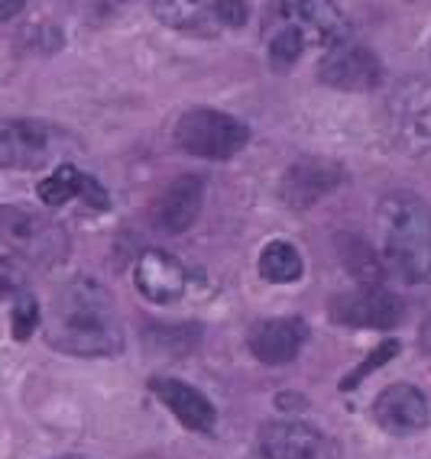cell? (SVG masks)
Returning a JSON list of instances; mask_svg holds the SVG:
<instances>
[{"label": "cell", "mask_w": 431, "mask_h": 459, "mask_svg": "<svg viewBox=\"0 0 431 459\" xmlns=\"http://www.w3.org/2000/svg\"><path fill=\"white\" fill-rule=\"evenodd\" d=\"M49 346L72 356H117L124 350V327L114 298L94 279H72L52 295L42 314Z\"/></svg>", "instance_id": "6da1fadb"}, {"label": "cell", "mask_w": 431, "mask_h": 459, "mask_svg": "<svg viewBox=\"0 0 431 459\" xmlns=\"http://www.w3.org/2000/svg\"><path fill=\"white\" fill-rule=\"evenodd\" d=\"M376 230L386 269L418 285L431 279V207L409 191H392L376 207Z\"/></svg>", "instance_id": "7a4b0ae2"}, {"label": "cell", "mask_w": 431, "mask_h": 459, "mask_svg": "<svg viewBox=\"0 0 431 459\" xmlns=\"http://www.w3.org/2000/svg\"><path fill=\"white\" fill-rule=\"evenodd\" d=\"M299 36L305 49H331L350 39V23L334 0H269L263 7V33Z\"/></svg>", "instance_id": "3957f363"}, {"label": "cell", "mask_w": 431, "mask_h": 459, "mask_svg": "<svg viewBox=\"0 0 431 459\" xmlns=\"http://www.w3.org/2000/svg\"><path fill=\"white\" fill-rule=\"evenodd\" d=\"M0 239L33 265H56L68 255L66 230L26 204H0Z\"/></svg>", "instance_id": "277c9868"}, {"label": "cell", "mask_w": 431, "mask_h": 459, "mask_svg": "<svg viewBox=\"0 0 431 459\" xmlns=\"http://www.w3.org/2000/svg\"><path fill=\"white\" fill-rule=\"evenodd\" d=\"M175 143L179 149H185L189 156L198 159H224L237 156L243 146L250 143V130L237 120V117L215 110V107H191L179 117L175 124Z\"/></svg>", "instance_id": "5b68a950"}, {"label": "cell", "mask_w": 431, "mask_h": 459, "mask_svg": "<svg viewBox=\"0 0 431 459\" xmlns=\"http://www.w3.org/2000/svg\"><path fill=\"white\" fill-rule=\"evenodd\" d=\"M159 23L191 36H217L241 30L250 17L247 0H150Z\"/></svg>", "instance_id": "8992f818"}, {"label": "cell", "mask_w": 431, "mask_h": 459, "mask_svg": "<svg viewBox=\"0 0 431 459\" xmlns=\"http://www.w3.org/2000/svg\"><path fill=\"white\" fill-rule=\"evenodd\" d=\"M328 311L338 324L344 327H360V330H386L396 327L406 304L402 298L386 291L383 285H360L356 291H340L331 298Z\"/></svg>", "instance_id": "52a82bcc"}, {"label": "cell", "mask_w": 431, "mask_h": 459, "mask_svg": "<svg viewBox=\"0 0 431 459\" xmlns=\"http://www.w3.org/2000/svg\"><path fill=\"white\" fill-rule=\"evenodd\" d=\"M318 78L338 91H374L383 82V62L374 49L344 39L324 49L318 62Z\"/></svg>", "instance_id": "ba28073f"}, {"label": "cell", "mask_w": 431, "mask_h": 459, "mask_svg": "<svg viewBox=\"0 0 431 459\" xmlns=\"http://www.w3.org/2000/svg\"><path fill=\"white\" fill-rule=\"evenodd\" d=\"M263 459H340L338 443L305 420H273L259 434Z\"/></svg>", "instance_id": "9c48e42d"}, {"label": "cell", "mask_w": 431, "mask_h": 459, "mask_svg": "<svg viewBox=\"0 0 431 459\" xmlns=\"http://www.w3.org/2000/svg\"><path fill=\"white\" fill-rule=\"evenodd\" d=\"M347 178L334 159H299L286 169L279 181V195L292 211H305V207L318 204L321 197H328L334 188H340V181Z\"/></svg>", "instance_id": "30bf717a"}, {"label": "cell", "mask_w": 431, "mask_h": 459, "mask_svg": "<svg viewBox=\"0 0 431 459\" xmlns=\"http://www.w3.org/2000/svg\"><path fill=\"white\" fill-rule=\"evenodd\" d=\"M52 152V133L40 120H0V169H40Z\"/></svg>", "instance_id": "8fae6325"}, {"label": "cell", "mask_w": 431, "mask_h": 459, "mask_svg": "<svg viewBox=\"0 0 431 459\" xmlns=\"http://www.w3.org/2000/svg\"><path fill=\"white\" fill-rule=\"evenodd\" d=\"M308 340V324L302 317H269L250 330V353L266 366H286L302 353Z\"/></svg>", "instance_id": "7c38bea8"}, {"label": "cell", "mask_w": 431, "mask_h": 459, "mask_svg": "<svg viewBox=\"0 0 431 459\" xmlns=\"http://www.w3.org/2000/svg\"><path fill=\"white\" fill-rule=\"evenodd\" d=\"M431 418L428 398L422 394V388L415 385H390L386 392L376 398L374 404V420L386 430V434L406 437L418 434Z\"/></svg>", "instance_id": "4fadbf2b"}, {"label": "cell", "mask_w": 431, "mask_h": 459, "mask_svg": "<svg viewBox=\"0 0 431 459\" xmlns=\"http://www.w3.org/2000/svg\"><path fill=\"white\" fill-rule=\"evenodd\" d=\"M392 133L409 146H431V84L412 82L390 100Z\"/></svg>", "instance_id": "5bb4252c"}, {"label": "cell", "mask_w": 431, "mask_h": 459, "mask_svg": "<svg viewBox=\"0 0 431 459\" xmlns=\"http://www.w3.org/2000/svg\"><path fill=\"white\" fill-rule=\"evenodd\" d=\"M133 281L146 301L153 304H172L182 298L185 291V269L175 255L163 253V249H146L136 259L133 269Z\"/></svg>", "instance_id": "9a60e30c"}, {"label": "cell", "mask_w": 431, "mask_h": 459, "mask_svg": "<svg viewBox=\"0 0 431 459\" xmlns=\"http://www.w3.org/2000/svg\"><path fill=\"white\" fill-rule=\"evenodd\" d=\"M201 201H205V181L198 175H179L156 201L153 221L163 233H185L198 221Z\"/></svg>", "instance_id": "2e32d148"}, {"label": "cell", "mask_w": 431, "mask_h": 459, "mask_svg": "<svg viewBox=\"0 0 431 459\" xmlns=\"http://www.w3.org/2000/svg\"><path fill=\"white\" fill-rule=\"evenodd\" d=\"M150 388L159 402L166 404L175 418H179V424L182 427H189V430H201V434H207V430L215 427V420H217L215 404L207 402L198 388H191L189 382L172 378V376H156L150 382Z\"/></svg>", "instance_id": "e0dca14e"}, {"label": "cell", "mask_w": 431, "mask_h": 459, "mask_svg": "<svg viewBox=\"0 0 431 459\" xmlns=\"http://www.w3.org/2000/svg\"><path fill=\"white\" fill-rule=\"evenodd\" d=\"M338 255L344 269L354 275L360 285H380L386 275V263L376 253V247H370L364 237H338Z\"/></svg>", "instance_id": "ac0fdd59"}, {"label": "cell", "mask_w": 431, "mask_h": 459, "mask_svg": "<svg viewBox=\"0 0 431 459\" xmlns=\"http://www.w3.org/2000/svg\"><path fill=\"white\" fill-rule=\"evenodd\" d=\"M305 263H302V253L286 239H273L266 243L263 253H259V275L273 285H289V281H299Z\"/></svg>", "instance_id": "d6986e66"}, {"label": "cell", "mask_w": 431, "mask_h": 459, "mask_svg": "<svg viewBox=\"0 0 431 459\" xmlns=\"http://www.w3.org/2000/svg\"><path fill=\"white\" fill-rule=\"evenodd\" d=\"M82 178L84 175L78 172L75 165H58L56 172L49 175V178H42L40 185V201L46 207H62L68 204L72 197H78V191H82Z\"/></svg>", "instance_id": "ffe728a7"}, {"label": "cell", "mask_w": 431, "mask_h": 459, "mask_svg": "<svg viewBox=\"0 0 431 459\" xmlns=\"http://www.w3.org/2000/svg\"><path fill=\"white\" fill-rule=\"evenodd\" d=\"M198 336H201V330L198 327H175V330H169V327H150V330H143V340L153 346V350H163V353H179L182 346L179 343H185L191 350V346L198 343Z\"/></svg>", "instance_id": "44dd1931"}, {"label": "cell", "mask_w": 431, "mask_h": 459, "mask_svg": "<svg viewBox=\"0 0 431 459\" xmlns=\"http://www.w3.org/2000/svg\"><path fill=\"white\" fill-rule=\"evenodd\" d=\"M396 353H399V343H396V340H386V343H380L374 350V353H370L364 362H360V366H356V372H350V376L344 378V382H340V388H344V392H347V388H356L366 376H370V372H376L380 366H386V362H390Z\"/></svg>", "instance_id": "7402d4cb"}, {"label": "cell", "mask_w": 431, "mask_h": 459, "mask_svg": "<svg viewBox=\"0 0 431 459\" xmlns=\"http://www.w3.org/2000/svg\"><path fill=\"white\" fill-rule=\"evenodd\" d=\"M40 320H42L40 304H36L30 295H20L17 311H13V336H17V340H30L33 330L40 327Z\"/></svg>", "instance_id": "603a6c76"}, {"label": "cell", "mask_w": 431, "mask_h": 459, "mask_svg": "<svg viewBox=\"0 0 431 459\" xmlns=\"http://www.w3.org/2000/svg\"><path fill=\"white\" fill-rule=\"evenodd\" d=\"M26 288V272L20 259H0V298L23 295Z\"/></svg>", "instance_id": "cb8c5ba5"}, {"label": "cell", "mask_w": 431, "mask_h": 459, "mask_svg": "<svg viewBox=\"0 0 431 459\" xmlns=\"http://www.w3.org/2000/svg\"><path fill=\"white\" fill-rule=\"evenodd\" d=\"M78 197H84V204L98 207V211H104V207H108V191L101 188V181L88 178V175L82 178V191H78Z\"/></svg>", "instance_id": "d4e9b609"}, {"label": "cell", "mask_w": 431, "mask_h": 459, "mask_svg": "<svg viewBox=\"0 0 431 459\" xmlns=\"http://www.w3.org/2000/svg\"><path fill=\"white\" fill-rule=\"evenodd\" d=\"M23 7H26V0H0V23H4V20H13Z\"/></svg>", "instance_id": "484cf974"}]
</instances>
